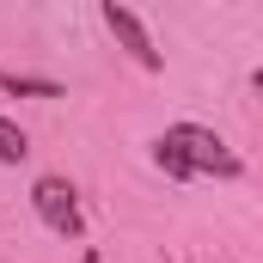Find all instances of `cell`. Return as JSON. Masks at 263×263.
Masks as SVG:
<instances>
[{
    "mask_svg": "<svg viewBox=\"0 0 263 263\" xmlns=\"http://www.w3.org/2000/svg\"><path fill=\"white\" fill-rule=\"evenodd\" d=\"M153 159H159V172L178 178V184H190L202 172H214V178H239V172H245L239 153H233L214 129H202V123H172V129L153 141Z\"/></svg>",
    "mask_w": 263,
    "mask_h": 263,
    "instance_id": "6da1fadb",
    "label": "cell"
},
{
    "mask_svg": "<svg viewBox=\"0 0 263 263\" xmlns=\"http://www.w3.org/2000/svg\"><path fill=\"white\" fill-rule=\"evenodd\" d=\"M31 208H37V220H43L49 233H62V239H80V233H86L67 178H37V184H31Z\"/></svg>",
    "mask_w": 263,
    "mask_h": 263,
    "instance_id": "7a4b0ae2",
    "label": "cell"
},
{
    "mask_svg": "<svg viewBox=\"0 0 263 263\" xmlns=\"http://www.w3.org/2000/svg\"><path fill=\"white\" fill-rule=\"evenodd\" d=\"M104 25H110V37L129 49L135 62L147 67V73H159V49H153V37H147V25L135 18L129 6H117V0H104Z\"/></svg>",
    "mask_w": 263,
    "mask_h": 263,
    "instance_id": "3957f363",
    "label": "cell"
},
{
    "mask_svg": "<svg viewBox=\"0 0 263 263\" xmlns=\"http://www.w3.org/2000/svg\"><path fill=\"white\" fill-rule=\"evenodd\" d=\"M0 92H18V98H67L62 80H37V73H12V67H0Z\"/></svg>",
    "mask_w": 263,
    "mask_h": 263,
    "instance_id": "277c9868",
    "label": "cell"
},
{
    "mask_svg": "<svg viewBox=\"0 0 263 263\" xmlns=\"http://www.w3.org/2000/svg\"><path fill=\"white\" fill-rule=\"evenodd\" d=\"M25 153H31V141H25V129H18V123H6V117H0V159H6V165H18V159H25Z\"/></svg>",
    "mask_w": 263,
    "mask_h": 263,
    "instance_id": "5b68a950",
    "label": "cell"
}]
</instances>
